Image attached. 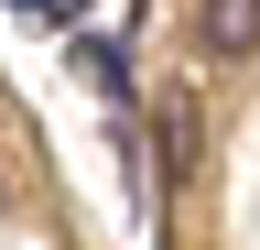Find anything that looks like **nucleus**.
I'll use <instances>...</instances> for the list:
<instances>
[{
  "mask_svg": "<svg viewBox=\"0 0 260 250\" xmlns=\"http://www.w3.org/2000/svg\"><path fill=\"white\" fill-rule=\"evenodd\" d=\"M152 142H162V174L195 185V163H206V109H195V87H162L152 98Z\"/></svg>",
  "mask_w": 260,
  "mask_h": 250,
  "instance_id": "obj_1",
  "label": "nucleus"
},
{
  "mask_svg": "<svg viewBox=\"0 0 260 250\" xmlns=\"http://www.w3.org/2000/svg\"><path fill=\"white\" fill-rule=\"evenodd\" d=\"M195 44H206L217 66L260 54V0H195Z\"/></svg>",
  "mask_w": 260,
  "mask_h": 250,
  "instance_id": "obj_2",
  "label": "nucleus"
}]
</instances>
